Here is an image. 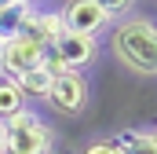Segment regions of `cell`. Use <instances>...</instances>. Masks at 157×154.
Masks as SVG:
<instances>
[{
	"label": "cell",
	"mask_w": 157,
	"mask_h": 154,
	"mask_svg": "<svg viewBox=\"0 0 157 154\" xmlns=\"http://www.w3.org/2000/svg\"><path fill=\"white\" fill-rule=\"evenodd\" d=\"M113 55L139 77L157 74V26L150 15H128L113 26Z\"/></svg>",
	"instance_id": "cell-1"
},
{
	"label": "cell",
	"mask_w": 157,
	"mask_h": 154,
	"mask_svg": "<svg viewBox=\"0 0 157 154\" xmlns=\"http://www.w3.org/2000/svg\"><path fill=\"white\" fill-rule=\"evenodd\" d=\"M99 59V37H80V33H59L44 48V66L51 74H84Z\"/></svg>",
	"instance_id": "cell-2"
},
{
	"label": "cell",
	"mask_w": 157,
	"mask_h": 154,
	"mask_svg": "<svg viewBox=\"0 0 157 154\" xmlns=\"http://www.w3.org/2000/svg\"><path fill=\"white\" fill-rule=\"evenodd\" d=\"M4 147H7V154H51L55 132L40 121V114L26 107L22 114L4 121Z\"/></svg>",
	"instance_id": "cell-3"
},
{
	"label": "cell",
	"mask_w": 157,
	"mask_h": 154,
	"mask_svg": "<svg viewBox=\"0 0 157 154\" xmlns=\"http://www.w3.org/2000/svg\"><path fill=\"white\" fill-rule=\"evenodd\" d=\"M48 103L66 117L84 114V107H88V77L84 74H55L51 88H48Z\"/></svg>",
	"instance_id": "cell-4"
},
{
	"label": "cell",
	"mask_w": 157,
	"mask_h": 154,
	"mask_svg": "<svg viewBox=\"0 0 157 154\" xmlns=\"http://www.w3.org/2000/svg\"><path fill=\"white\" fill-rule=\"evenodd\" d=\"M59 18H62V30H66V33H80V37H99V33L110 26L106 15H102L91 0H66L62 11H59Z\"/></svg>",
	"instance_id": "cell-5"
},
{
	"label": "cell",
	"mask_w": 157,
	"mask_h": 154,
	"mask_svg": "<svg viewBox=\"0 0 157 154\" xmlns=\"http://www.w3.org/2000/svg\"><path fill=\"white\" fill-rule=\"evenodd\" d=\"M37 66H44V48H37V44H29L22 37L4 44V51H0V77H18L26 70H37Z\"/></svg>",
	"instance_id": "cell-6"
},
{
	"label": "cell",
	"mask_w": 157,
	"mask_h": 154,
	"mask_svg": "<svg viewBox=\"0 0 157 154\" xmlns=\"http://www.w3.org/2000/svg\"><path fill=\"white\" fill-rule=\"evenodd\" d=\"M59 33H62V18H59L55 11H51V15H44V11H37V7L26 15L22 30H18V37L29 40V44H37V48H48Z\"/></svg>",
	"instance_id": "cell-7"
},
{
	"label": "cell",
	"mask_w": 157,
	"mask_h": 154,
	"mask_svg": "<svg viewBox=\"0 0 157 154\" xmlns=\"http://www.w3.org/2000/svg\"><path fill=\"white\" fill-rule=\"evenodd\" d=\"M121 154H157V132L154 128H121L113 136Z\"/></svg>",
	"instance_id": "cell-8"
},
{
	"label": "cell",
	"mask_w": 157,
	"mask_h": 154,
	"mask_svg": "<svg viewBox=\"0 0 157 154\" xmlns=\"http://www.w3.org/2000/svg\"><path fill=\"white\" fill-rule=\"evenodd\" d=\"M29 11H33V4H22V0L0 4V44H7V40L18 37V30H22V22H26Z\"/></svg>",
	"instance_id": "cell-9"
},
{
	"label": "cell",
	"mask_w": 157,
	"mask_h": 154,
	"mask_svg": "<svg viewBox=\"0 0 157 154\" xmlns=\"http://www.w3.org/2000/svg\"><path fill=\"white\" fill-rule=\"evenodd\" d=\"M51 70L48 66H37V70H26V74H18V77H11L15 81V88L29 99V95H40V99H48V88H51Z\"/></svg>",
	"instance_id": "cell-10"
},
{
	"label": "cell",
	"mask_w": 157,
	"mask_h": 154,
	"mask_svg": "<svg viewBox=\"0 0 157 154\" xmlns=\"http://www.w3.org/2000/svg\"><path fill=\"white\" fill-rule=\"evenodd\" d=\"M22 110H26V95L15 88L11 77H0V125H4L7 117L22 114Z\"/></svg>",
	"instance_id": "cell-11"
},
{
	"label": "cell",
	"mask_w": 157,
	"mask_h": 154,
	"mask_svg": "<svg viewBox=\"0 0 157 154\" xmlns=\"http://www.w3.org/2000/svg\"><path fill=\"white\" fill-rule=\"evenodd\" d=\"M102 15H106V22H121V18H128V15H135V4L139 0H91Z\"/></svg>",
	"instance_id": "cell-12"
},
{
	"label": "cell",
	"mask_w": 157,
	"mask_h": 154,
	"mask_svg": "<svg viewBox=\"0 0 157 154\" xmlns=\"http://www.w3.org/2000/svg\"><path fill=\"white\" fill-rule=\"evenodd\" d=\"M80 154H121V147L113 143V136H99V140H91Z\"/></svg>",
	"instance_id": "cell-13"
},
{
	"label": "cell",
	"mask_w": 157,
	"mask_h": 154,
	"mask_svg": "<svg viewBox=\"0 0 157 154\" xmlns=\"http://www.w3.org/2000/svg\"><path fill=\"white\" fill-rule=\"evenodd\" d=\"M0 154H7V147H4V125H0Z\"/></svg>",
	"instance_id": "cell-14"
},
{
	"label": "cell",
	"mask_w": 157,
	"mask_h": 154,
	"mask_svg": "<svg viewBox=\"0 0 157 154\" xmlns=\"http://www.w3.org/2000/svg\"><path fill=\"white\" fill-rule=\"evenodd\" d=\"M22 4H33V0H22Z\"/></svg>",
	"instance_id": "cell-15"
},
{
	"label": "cell",
	"mask_w": 157,
	"mask_h": 154,
	"mask_svg": "<svg viewBox=\"0 0 157 154\" xmlns=\"http://www.w3.org/2000/svg\"><path fill=\"white\" fill-rule=\"evenodd\" d=\"M0 51H4V44H0Z\"/></svg>",
	"instance_id": "cell-16"
}]
</instances>
